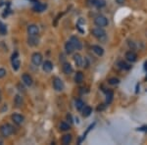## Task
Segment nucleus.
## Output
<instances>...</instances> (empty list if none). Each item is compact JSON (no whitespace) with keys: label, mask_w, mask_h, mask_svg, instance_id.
<instances>
[{"label":"nucleus","mask_w":147,"mask_h":145,"mask_svg":"<svg viewBox=\"0 0 147 145\" xmlns=\"http://www.w3.org/2000/svg\"><path fill=\"white\" fill-rule=\"evenodd\" d=\"M91 34L95 38H97L99 41H105L107 39V34H106V32L103 30L102 28H95L91 30Z\"/></svg>","instance_id":"obj_1"},{"label":"nucleus","mask_w":147,"mask_h":145,"mask_svg":"<svg viewBox=\"0 0 147 145\" xmlns=\"http://www.w3.org/2000/svg\"><path fill=\"white\" fill-rule=\"evenodd\" d=\"M14 132V127L10 123H5L0 127V134L3 137H9Z\"/></svg>","instance_id":"obj_2"},{"label":"nucleus","mask_w":147,"mask_h":145,"mask_svg":"<svg viewBox=\"0 0 147 145\" xmlns=\"http://www.w3.org/2000/svg\"><path fill=\"white\" fill-rule=\"evenodd\" d=\"M94 24L99 28H104V27H107L109 22H108V19L105 16L99 15L94 19Z\"/></svg>","instance_id":"obj_3"},{"label":"nucleus","mask_w":147,"mask_h":145,"mask_svg":"<svg viewBox=\"0 0 147 145\" xmlns=\"http://www.w3.org/2000/svg\"><path fill=\"white\" fill-rule=\"evenodd\" d=\"M11 64H12V68H13L14 71H18L19 69H20L21 61H20V59H19L18 52L13 53V55L11 57Z\"/></svg>","instance_id":"obj_4"},{"label":"nucleus","mask_w":147,"mask_h":145,"mask_svg":"<svg viewBox=\"0 0 147 145\" xmlns=\"http://www.w3.org/2000/svg\"><path fill=\"white\" fill-rule=\"evenodd\" d=\"M53 87L56 91H62L64 89V84L60 78H53Z\"/></svg>","instance_id":"obj_5"},{"label":"nucleus","mask_w":147,"mask_h":145,"mask_svg":"<svg viewBox=\"0 0 147 145\" xmlns=\"http://www.w3.org/2000/svg\"><path fill=\"white\" fill-rule=\"evenodd\" d=\"M42 55L39 53V52H34V54L32 55V64L35 66H39V65H41V63H42Z\"/></svg>","instance_id":"obj_6"},{"label":"nucleus","mask_w":147,"mask_h":145,"mask_svg":"<svg viewBox=\"0 0 147 145\" xmlns=\"http://www.w3.org/2000/svg\"><path fill=\"white\" fill-rule=\"evenodd\" d=\"M39 43V38L37 37V35H28V44L30 46H37Z\"/></svg>","instance_id":"obj_7"},{"label":"nucleus","mask_w":147,"mask_h":145,"mask_svg":"<svg viewBox=\"0 0 147 145\" xmlns=\"http://www.w3.org/2000/svg\"><path fill=\"white\" fill-rule=\"evenodd\" d=\"M27 32L28 35H37L39 32V28L36 25H30L28 26Z\"/></svg>","instance_id":"obj_8"},{"label":"nucleus","mask_w":147,"mask_h":145,"mask_svg":"<svg viewBox=\"0 0 147 145\" xmlns=\"http://www.w3.org/2000/svg\"><path fill=\"white\" fill-rule=\"evenodd\" d=\"M11 119L12 121L14 122V123H16V125H22L24 120H25V118H24V116L20 115V114H13V115L11 116Z\"/></svg>","instance_id":"obj_9"},{"label":"nucleus","mask_w":147,"mask_h":145,"mask_svg":"<svg viewBox=\"0 0 147 145\" xmlns=\"http://www.w3.org/2000/svg\"><path fill=\"white\" fill-rule=\"evenodd\" d=\"M70 40L72 41V43L74 44V46H75V48L77 49V50H80V49L82 48V43L80 42V40L79 37L72 36Z\"/></svg>","instance_id":"obj_10"},{"label":"nucleus","mask_w":147,"mask_h":145,"mask_svg":"<svg viewBox=\"0 0 147 145\" xmlns=\"http://www.w3.org/2000/svg\"><path fill=\"white\" fill-rule=\"evenodd\" d=\"M22 80L23 82L26 85H28V86H30V85H32V82H34V80H32V78L30 77L28 74H23L22 76Z\"/></svg>","instance_id":"obj_11"},{"label":"nucleus","mask_w":147,"mask_h":145,"mask_svg":"<svg viewBox=\"0 0 147 145\" xmlns=\"http://www.w3.org/2000/svg\"><path fill=\"white\" fill-rule=\"evenodd\" d=\"M74 61H75L76 65H77L78 67H82V65H84V58H82V56L79 53H76L75 55H74Z\"/></svg>","instance_id":"obj_12"},{"label":"nucleus","mask_w":147,"mask_h":145,"mask_svg":"<svg viewBox=\"0 0 147 145\" xmlns=\"http://www.w3.org/2000/svg\"><path fill=\"white\" fill-rule=\"evenodd\" d=\"M62 70H63L64 74H66V75H71V74L73 73V71H74L72 65H71L70 63H68V62H65V63L63 64Z\"/></svg>","instance_id":"obj_13"},{"label":"nucleus","mask_w":147,"mask_h":145,"mask_svg":"<svg viewBox=\"0 0 147 145\" xmlns=\"http://www.w3.org/2000/svg\"><path fill=\"white\" fill-rule=\"evenodd\" d=\"M42 69H43V71L45 73H50L53 70V64L50 61L47 60L45 62H43V64H42Z\"/></svg>","instance_id":"obj_14"},{"label":"nucleus","mask_w":147,"mask_h":145,"mask_svg":"<svg viewBox=\"0 0 147 145\" xmlns=\"http://www.w3.org/2000/svg\"><path fill=\"white\" fill-rule=\"evenodd\" d=\"M125 59L129 62H136L137 59V55L131 50L127 51V53H125Z\"/></svg>","instance_id":"obj_15"},{"label":"nucleus","mask_w":147,"mask_h":145,"mask_svg":"<svg viewBox=\"0 0 147 145\" xmlns=\"http://www.w3.org/2000/svg\"><path fill=\"white\" fill-rule=\"evenodd\" d=\"M65 50H66V52H67V54H72V53H74V51L76 50L75 46H74V44L72 43V41H71V40H69V41L66 42Z\"/></svg>","instance_id":"obj_16"},{"label":"nucleus","mask_w":147,"mask_h":145,"mask_svg":"<svg viewBox=\"0 0 147 145\" xmlns=\"http://www.w3.org/2000/svg\"><path fill=\"white\" fill-rule=\"evenodd\" d=\"M46 9V5L45 4H42V3H36L35 5L34 6L32 10L34 12H38V13H41V12L45 11Z\"/></svg>","instance_id":"obj_17"},{"label":"nucleus","mask_w":147,"mask_h":145,"mask_svg":"<svg viewBox=\"0 0 147 145\" xmlns=\"http://www.w3.org/2000/svg\"><path fill=\"white\" fill-rule=\"evenodd\" d=\"M92 50L95 54H97L98 56H102L104 54V49L102 48L100 45H93L92 46Z\"/></svg>","instance_id":"obj_18"},{"label":"nucleus","mask_w":147,"mask_h":145,"mask_svg":"<svg viewBox=\"0 0 147 145\" xmlns=\"http://www.w3.org/2000/svg\"><path fill=\"white\" fill-rule=\"evenodd\" d=\"M82 111V116H84V118L90 116V114L92 113V109H91V107H89V106H84Z\"/></svg>","instance_id":"obj_19"},{"label":"nucleus","mask_w":147,"mask_h":145,"mask_svg":"<svg viewBox=\"0 0 147 145\" xmlns=\"http://www.w3.org/2000/svg\"><path fill=\"white\" fill-rule=\"evenodd\" d=\"M92 2H93L92 4L95 7H97V8H102V7L106 5L105 0H92Z\"/></svg>","instance_id":"obj_20"},{"label":"nucleus","mask_w":147,"mask_h":145,"mask_svg":"<svg viewBox=\"0 0 147 145\" xmlns=\"http://www.w3.org/2000/svg\"><path fill=\"white\" fill-rule=\"evenodd\" d=\"M75 82L77 84H80L84 82V74L82 72H77V74L75 75Z\"/></svg>","instance_id":"obj_21"},{"label":"nucleus","mask_w":147,"mask_h":145,"mask_svg":"<svg viewBox=\"0 0 147 145\" xmlns=\"http://www.w3.org/2000/svg\"><path fill=\"white\" fill-rule=\"evenodd\" d=\"M72 142V135L71 134H65L62 137V143L64 145H68Z\"/></svg>","instance_id":"obj_22"},{"label":"nucleus","mask_w":147,"mask_h":145,"mask_svg":"<svg viewBox=\"0 0 147 145\" xmlns=\"http://www.w3.org/2000/svg\"><path fill=\"white\" fill-rule=\"evenodd\" d=\"M14 103H15L16 107H21L23 105V98L21 95H16L15 99H14Z\"/></svg>","instance_id":"obj_23"},{"label":"nucleus","mask_w":147,"mask_h":145,"mask_svg":"<svg viewBox=\"0 0 147 145\" xmlns=\"http://www.w3.org/2000/svg\"><path fill=\"white\" fill-rule=\"evenodd\" d=\"M84 102L82 99H77L76 100V108H77V110L82 111L84 109Z\"/></svg>","instance_id":"obj_24"},{"label":"nucleus","mask_w":147,"mask_h":145,"mask_svg":"<svg viewBox=\"0 0 147 145\" xmlns=\"http://www.w3.org/2000/svg\"><path fill=\"white\" fill-rule=\"evenodd\" d=\"M113 97H114V94L112 91H108L107 94H106V103L107 104H110L111 102L113 101Z\"/></svg>","instance_id":"obj_25"},{"label":"nucleus","mask_w":147,"mask_h":145,"mask_svg":"<svg viewBox=\"0 0 147 145\" xmlns=\"http://www.w3.org/2000/svg\"><path fill=\"white\" fill-rule=\"evenodd\" d=\"M60 129L62 130V132H67V130L70 129V125L65 122H62L60 123Z\"/></svg>","instance_id":"obj_26"},{"label":"nucleus","mask_w":147,"mask_h":145,"mask_svg":"<svg viewBox=\"0 0 147 145\" xmlns=\"http://www.w3.org/2000/svg\"><path fill=\"white\" fill-rule=\"evenodd\" d=\"M118 65L120 66L121 69H125V70H129V69L130 68V66L127 65V64L124 61H120L119 63H118Z\"/></svg>","instance_id":"obj_27"},{"label":"nucleus","mask_w":147,"mask_h":145,"mask_svg":"<svg viewBox=\"0 0 147 145\" xmlns=\"http://www.w3.org/2000/svg\"><path fill=\"white\" fill-rule=\"evenodd\" d=\"M7 34V28L5 25L3 24H0V34L1 35H5Z\"/></svg>","instance_id":"obj_28"},{"label":"nucleus","mask_w":147,"mask_h":145,"mask_svg":"<svg viewBox=\"0 0 147 145\" xmlns=\"http://www.w3.org/2000/svg\"><path fill=\"white\" fill-rule=\"evenodd\" d=\"M119 82H120V80H119V78H111L110 80H109V84L111 85H116L119 84Z\"/></svg>","instance_id":"obj_29"},{"label":"nucleus","mask_w":147,"mask_h":145,"mask_svg":"<svg viewBox=\"0 0 147 145\" xmlns=\"http://www.w3.org/2000/svg\"><path fill=\"white\" fill-rule=\"evenodd\" d=\"M6 74H7V72H6L5 69L0 68V78H3L6 76Z\"/></svg>","instance_id":"obj_30"},{"label":"nucleus","mask_w":147,"mask_h":145,"mask_svg":"<svg viewBox=\"0 0 147 145\" xmlns=\"http://www.w3.org/2000/svg\"><path fill=\"white\" fill-rule=\"evenodd\" d=\"M125 1V0H116V2H117L118 4H120V5H121V4H124Z\"/></svg>","instance_id":"obj_31"},{"label":"nucleus","mask_w":147,"mask_h":145,"mask_svg":"<svg viewBox=\"0 0 147 145\" xmlns=\"http://www.w3.org/2000/svg\"><path fill=\"white\" fill-rule=\"evenodd\" d=\"M67 119H68V121H70L71 123H73V119H72V116L69 114V115H67Z\"/></svg>","instance_id":"obj_32"},{"label":"nucleus","mask_w":147,"mask_h":145,"mask_svg":"<svg viewBox=\"0 0 147 145\" xmlns=\"http://www.w3.org/2000/svg\"><path fill=\"white\" fill-rule=\"evenodd\" d=\"M18 86H19V87H20V90H21V91H23V92H24V91H25V88H24V87H23V86H21V85H20V84H19V85H18Z\"/></svg>","instance_id":"obj_33"},{"label":"nucleus","mask_w":147,"mask_h":145,"mask_svg":"<svg viewBox=\"0 0 147 145\" xmlns=\"http://www.w3.org/2000/svg\"><path fill=\"white\" fill-rule=\"evenodd\" d=\"M144 65H145V67H144V68H145V70H147V62H145V64H144Z\"/></svg>","instance_id":"obj_34"},{"label":"nucleus","mask_w":147,"mask_h":145,"mask_svg":"<svg viewBox=\"0 0 147 145\" xmlns=\"http://www.w3.org/2000/svg\"><path fill=\"white\" fill-rule=\"evenodd\" d=\"M1 97H2V95H1V91H0V101H1Z\"/></svg>","instance_id":"obj_35"},{"label":"nucleus","mask_w":147,"mask_h":145,"mask_svg":"<svg viewBox=\"0 0 147 145\" xmlns=\"http://www.w3.org/2000/svg\"><path fill=\"white\" fill-rule=\"evenodd\" d=\"M2 143H3V142H2V140H1V139H0V145H1Z\"/></svg>","instance_id":"obj_36"}]
</instances>
